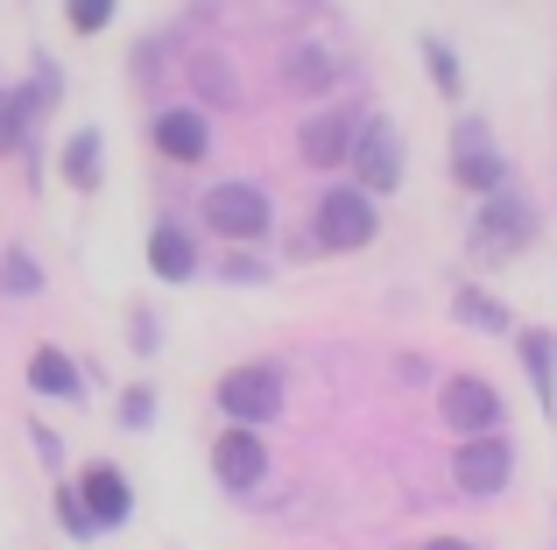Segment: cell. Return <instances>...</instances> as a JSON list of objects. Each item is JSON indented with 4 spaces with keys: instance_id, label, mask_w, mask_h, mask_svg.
<instances>
[{
    "instance_id": "6da1fadb",
    "label": "cell",
    "mask_w": 557,
    "mask_h": 550,
    "mask_svg": "<svg viewBox=\"0 0 557 550\" xmlns=\"http://www.w3.org/2000/svg\"><path fill=\"white\" fill-rule=\"evenodd\" d=\"M318 240H325L332 254H354V248H368L374 240V198L368 191H325L318 198Z\"/></svg>"
},
{
    "instance_id": "7a4b0ae2",
    "label": "cell",
    "mask_w": 557,
    "mask_h": 550,
    "mask_svg": "<svg viewBox=\"0 0 557 550\" xmlns=\"http://www.w3.org/2000/svg\"><path fill=\"white\" fill-rule=\"evenodd\" d=\"M219 410H226L240 430L269 424V416L283 410V382H275V367H233L226 382H219Z\"/></svg>"
},
{
    "instance_id": "3957f363",
    "label": "cell",
    "mask_w": 557,
    "mask_h": 550,
    "mask_svg": "<svg viewBox=\"0 0 557 550\" xmlns=\"http://www.w3.org/2000/svg\"><path fill=\"white\" fill-rule=\"evenodd\" d=\"M205 220H212V234H226V240H255V234H269L275 205H269V191H255V184H219V191L205 198Z\"/></svg>"
},
{
    "instance_id": "277c9868",
    "label": "cell",
    "mask_w": 557,
    "mask_h": 550,
    "mask_svg": "<svg viewBox=\"0 0 557 550\" xmlns=\"http://www.w3.org/2000/svg\"><path fill=\"white\" fill-rule=\"evenodd\" d=\"M522 240H530V205H522V198H502V191H494V198H487V212H480V226H473V248L487 254V262H508Z\"/></svg>"
},
{
    "instance_id": "5b68a950",
    "label": "cell",
    "mask_w": 557,
    "mask_h": 550,
    "mask_svg": "<svg viewBox=\"0 0 557 550\" xmlns=\"http://www.w3.org/2000/svg\"><path fill=\"white\" fill-rule=\"evenodd\" d=\"M445 424L466 430V438H494V424H502V396H494L487 382H473V374H459V382H445Z\"/></svg>"
},
{
    "instance_id": "8992f818",
    "label": "cell",
    "mask_w": 557,
    "mask_h": 550,
    "mask_svg": "<svg viewBox=\"0 0 557 550\" xmlns=\"http://www.w3.org/2000/svg\"><path fill=\"white\" fill-rule=\"evenodd\" d=\"M508 466H516V459H508L502 438H466L459 459H451V473H459L466 495H502V487H508Z\"/></svg>"
},
{
    "instance_id": "52a82bcc",
    "label": "cell",
    "mask_w": 557,
    "mask_h": 550,
    "mask_svg": "<svg viewBox=\"0 0 557 550\" xmlns=\"http://www.w3.org/2000/svg\"><path fill=\"white\" fill-rule=\"evenodd\" d=\"M212 473H219L226 487H255L261 473H269V452H261V438H255V430H240V424H233L226 438L212 445Z\"/></svg>"
},
{
    "instance_id": "ba28073f",
    "label": "cell",
    "mask_w": 557,
    "mask_h": 550,
    "mask_svg": "<svg viewBox=\"0 0 557 550\" xmlns=\"http://www.w3.org/2000/svg\"><path fill=\"white\" fill-rule=\"evenodd\" d=\"M360 177L374 184V191H395V177H403V141H395V127L388 121H374V127H360Z\"/></svg>"
},
{
    "instance_id": "9c48e42d",
    "label": "cell",
    "mask_w": 557,
    "mask_h": 550,
    "mask_svg": "<svg viewBox=\"0 0 557 550\" xmlns=\"http://www.w3.org/2000/svg\"><path fill=\"white\" fill-rule=\"evenodd\" d=\"M78 501H85V515H92V529H113V523H127V509H135V501H127V480L113 466H92L78 480Z\"/></svg>"
},
{
    "instance_id": "30bf717a",
    "label": "cell",
    "mask_w": 557,
    "mask_h": 550,
    "mask_svg": "<svg viewBox=\"0 0 557 550\" xmlns=\"http://www.w3.org/2000/svg\"><path fill=\"white\" fill-rule=\"evenodd\" d=\"M451 170H459V184H466V191H502V155H494L487 149V135H480V127H459V163H451Z\"/></svg>"
},
{
    "instance_id": "8fae6325",
    "label": "cell",
    "mask_w": 557,
    "mask_h": 550,
    "mask_svg": "<svg viewBox=\"0 0 557 550\" xmlns=\"http://www.w3.org/2000/svg\"><path fill=\"white\" fill-rule=\"evenodd\" d=\"M205 141H212V135H205V121L190 107H177V113H163V121H156V149H163L170 163H198Z\"/></svg>"
},
{
    "instance_id": "7c38bea8",
    "label": "cell",
    "mask_w": 557,
    "mask_h": 550,
    "mask_svg": "<svg viewBox=\"0 0 557 550\" xmlns=\"http://www.w3.org/2000/svg\"><path fill=\"white\" fill-rule=\"evenodd\" d=\"M149 268L163 275V283H184V275L198 268V248H190L184 226H156L149 234Z\"/></svg>"
},
{
    "instance_id": "4fadbf2b",
    "label": "cell",
    "mask_w": 557,
    "mask_h": 550,
    "mask_svg": "<svg viewBox=\"0 0 557 550\" xmlns=\"http://www.w3.org/2000/svg\"><path fill=\"white\" fill-rule=\"evenodd\" d=\"M28 382H36L42 396H78V367H71L57 346H42V353L28 360Z\"/></svg>"
},
{
    "instance_id": "5bb4252c",
    "label": "cell",
    "mask_w": 557,
    "mask_h": 550,
    "mask_svg": "<svg viewBox=\"0 0 557 550\" xmlns=\"http://www.w3.org/2000/svg\"><path fill=\"white\" fill-rule=\"evenodd\" d=\"M346 149H354V141H346V121H339V113H325V121L304 127V163H339Z\"/></svg>"
},
{
    "instance_id": "9a60e30c",
    "label": "cell",
    "mask_w": 557,
    "mask_h": 550,
    "mask_svg": "<svg viewBox=\"0 0 557 550\" xmlns=\"http://www.w3.org/2000/svg\"><path fill=\"white\" fill-rule=\"evenodd\" d=\"M522 367H530L536 396L550 402V388H557V346H550V332H522Z\"/></svg>"
},
{
    "instance_id": "2e32d148",
    "label": "cell",
    "mask_w": 557,
    "mask_h": 550,
    "mask_svg": "<svg viewBox=\"0 0 557 550\" xmlns=\"http://www.w3.org/2000/svg\"><path fill=\"white\" fill-rule=\"evenodd\" d=\"M289 85H297V92H325L332 85V50L325 42H304V50L289 57Z\"/></svg>"
},
{
    "instance_id": "e0dca14e",
    "label": "cell",
    "mask_w": 557,
    "mask_h": 550,
    "mask_svg": "<svg viewBox=\"0 0 557 550\" xmlns=\"http://www.w3.org/2000/svg\"><path fill=\"white\" fill-rule=\"evenodd\" d=\"M64 177L78 184V191H92L99 184V135L85 127V135H71V149H64Z\"/></svg>"
},
{
    "instance_id": "ac0fdd59",
    "label": "cell",
    "mask_w": 557,
    "mask_h": 550,
    "mask_svg": "<svg viewBox=\"0 0 557 550\" xmlns=\"http://www.w3.org/2000/svg\"><path fill=\"white\" fill-rule=\"evenodd\" d=\"M459 317H466L473 332H502V325H508V311H502L494 297H480V289H466V297H459Z\"/></svg>"
},
{
    "instance_id": "d6986e66",
    "label": "cell",
    "mask_w": 557,
    "mask_h": 550,
    "mask_svg": "<svg viewBox=\"0 0 557 550\" xmlns=\"http://www.w3.org/2000/svg\"><path fill=\"white\" fill-rule=\"evenodd\" d=\"M423 64L437 71V85H445V92H459V57H451V50H445V42H437V36L423 42Z\"/></svg>"
},
{
    "instance_id": "ffe728a7",
    "label": "cell",
    "mask_w": 557,
    "mask_h": 550,
    "mask_svg": "<svg viewBox=\"0 0 557 550\" xmlns=\"http://www.w3.org/2000/svg\"><path fill=\"white\" fill-rule=\"evenodd\" d=\"M71 28H85V36H92V28H107L113 22V0H71Z\"/></svg>"
},
{
    "instance_id": "44dd1931",
    "label": "cell",
    "mask_w": 557,
    "mask_h": 550,
    "mask_svg": "<svg viewBox=\"0 0 557 550\" xmlns=\"http://www.w3.org/2000/svg\"><path fill=\"white\" fill-rule=\"evenodd\" d=\"M57 515H64V529H71V537H92V515H85V501L71 495V487L57 495Z\"/></svg>"
},
{
    "instance_id": "7402d4cb",
    "label": "cell",
    "mask_w": 557,
    "mask_h": 550,
    "mask_svg": "<svg viewBox=\"0 0 557 550\" xmlns=\"http://www.w3.org/2000/svg\"><path fill=\"white\" fill-rule=\"evenodd\" d=\"M121 416H127V430H141L156 416V396H149V388H127V396H121Z\"/></svg>"
},
{
    "instance_id": "603a6c76",
    "label": "cell",
    "mask_w": 557,
    "mask_h": 550,
    "mask_svg": "<svg viewBox=\"0 0 557 550\" xmlns=\"http://www.w3.org/2000/svg\"><path fill=\"white\" fill-rule=\"evenodd\" d=\"M42 275H36V262H22V254H8L0 262V289H36Z\"/></svg>"
},
{
    "instance_id": "cb8c5ba5",
    "label": "cell",
    "mask_w": 557,
    "mask_h": 550,
    "mask_svg": "<svg viewBox=\"0 0 557 550\" xmlns=\"http://www.w3.org/2000/svg\"><path fill=\"white\" fill-rule=\"evenodd\" d=\"M198 85H205L212 99H233V85H226V64H198Z\"/></svg>"
},
{
    "instance_id": "d4e9b609",
    "label": "cell",
    "mask_w": 557,
    "mask_h": 550,
    "mask_svg": "<svg viewBox=\"0 0 557 550\" xmlns=\"http://www.w3.org/2000/svg\"><path fill=\"white\" fill-rule=\"evenodd\" d=\"M431 550H473V543H459V537H437Z\"/></svg>"
}]
</instances>
